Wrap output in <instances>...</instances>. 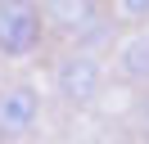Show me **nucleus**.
<instances>
[{"label": "nucleus", "mask_w": 149, "mask_h": 144, "mask_svg": "<svg viewBox=\"0 0 149 144\" xmlns=\"http://www.w3.org/2000/svg\"><path fill=\"white\" fill-rule=\"evenodd\" d=\"M127 23H149V0H118Z\"/></svg>", "instance_id": "nucleus-6"}, {"label": "nucleus", "mask_w": 149, "mask_h": 144, "mask_svg": "<svg viewBox=\"0 0 149 144\" xmlns=\"http://www.w3.org/2000/svg\"><path fill=\"white\" fill-rule=\"evenodd\" d=\"M140 131H145V140H149V90H145V99H140Z\"/></svg>", "instance_id": "nucleus-7"}, {"label": "nucleus", "mask_w": 149, "mask_h": 144, "mask_svg": "<svg viewBox=\"0 0 149 144\" xmlns=\"http://www.w3.org/2000/svg\"><path fill=\"white\" fill-rule=\"evenodd\" d=\"M41 18H45V32L63 36L72 45H91V41H100L109 32L104 0H45Z\"/></svg>", "instance_id": "nucleus-1"}, {"label": "nucleus", "mask_w": 149, "mask_h": 144, "mask_svg": "<svg viewBox=\"0 0 149 144\" xmlns=\"http://www.w3.org/2000/svg\"><path fill=\"white\" fill-rule=\"evenodd\" d=\"M118 72L136 86H149V32H136L118 50Z\"/></svg>", "instance_id": "nucleus-5"}, {"label": "nucleus", "mask_w": 149, "mask_h": 144, "mask_svg": "<svg viewBox=\"0 0 149 144\" xmlns=\"http://www.w3.org/2000/svg\"><path fill=\"white\" fill-rule=\"evenodd\" d=\"M36 117H41L36 86L18 81V86H5V90H0V140H5V144L27 140L32 126H36Z\"/></svg>", "instance_id": "nucleus-4"}, {"label": "nucleus", "mask_w": 149, "mask_h": 144, "mask_svg": "<svg viewBox=\"0 0 149 144\" xmlns=\"http://www.w3.org/2000/svg\"><path fill=\"white\" fill-rule=\"evenodd\" d=\"M45 41V18L36 0H0V59H27Z\"/></svg>", "instance_id": "nucleus-2"}, {"label": "nucleus", "mask_w": 149, "mask_h": 144, "mask_svg": "<svg viewBox=\"0 0 149 144\" xmlns=\"http://www.w3.org/2000/svg\"><path fill=\"white\" fill-rule=\"evenodd\" d=\"M100 86H104V68L86 45L68 50L63 59L54 63V90L68 108H91L100 99Z\"/></svg>", "instance_id": "nucleus-3"}, {"label": "nucleus", "mask_w": 149, "mask_h": 144, "mask_svg": "<svg viewBox=\"0 0 149 144\" xmlns=\"http://www.w3.org/2000/svg\"><path fill=\"white\" fill-rule=\"evenodd\" d=\"M109 144H136V140H109Z\"/></svg>", "instance_id": "nucleus-8"}]
</instances>
